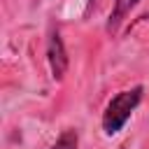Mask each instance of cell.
I'll return each mask as SVG.
<instances>
[{
	"label": "cell",
	"instance_id": "cell-1",
	"mask_svg": "<svg viewBox=\"0 0 149 149\" xmlns=\"http://www.w3.org/2000/svg\"><path fill=\"white\" fill-rule=\"evenodd\" d=\"M142 98H144V86L142 84H135L130 88H123V91L114 93L109 98V102L105 105V112H102V119H100L102 133L109 135V137L119 135L123 130V126L130 121L133 112L140 107Z\"/></svg>",
	"mask_w": 149,
	"mask_h": 149
},
{
	"label": "cell",
	"instance_id": "cell-2",
	"mask_svg": "<svg viewBox=\"0 0 149 149\" xmlns=\"http://www.w3.org/2000/svg\"><path fill=\"white\" fill-rule=\"evenodd\" d=\"M47 63H49L54 81H63V77L70 68V56H68V49H65V42H63L58 26H51L49 37H47Z\"/></svg>",
	"mask_w": 149,
	"mask_h": 149
},
{
	"label": "cell",
	"instance_id": "cell-3",
	"mask_svg": "<svg viewBox=\"0 0 149 149\" xmlns=\"http://www.w3.org/2000/svg\"><path fill=\"white\" fill-rule=\"evenodd\" d=\"M137 2H140V0H114V2H112L109 16H107V23H105L107 35H112V37H114V35L119 33L121 23L130 16V12L137 7Z\"/></svg>",
	"mask_w": 149,
	"mask_h": 149
},
{
	"label": "cell",
	"instance_id": "cell-4",
	"mask_svg": "<svg viewBox=\"0 0 149 149\" xmlns=\"http://www.w3.org/2000/svg\"><path fill=\"white\" fill-rule=\"evenodd\" d=\"M49 149H79V133H77V128H65Z\"/></svg>",
	"mask_w": 149,
	"mask_h": 149
}]
</instances>
